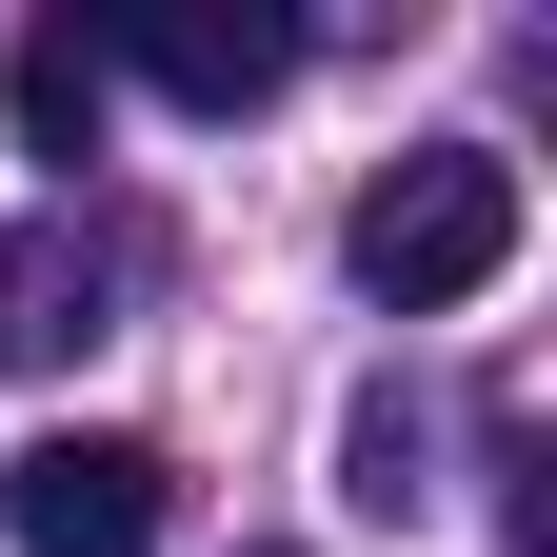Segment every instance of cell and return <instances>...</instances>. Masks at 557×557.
Instances as JSON below:
<instances>
[{
	"label": "cell",
	"mask_w": 557,
	"mask_h": 557,
	"mask_svg": "<svg viewBox=\"0 0 557 557\" xmlns=\"http://www.w3.org/2000/svg\"><path fill=\"white\" fill-rule=\"evenodd\" d=\"M338 259H359V299L458 319L478 278L518 259V160H498V139H418V160H379V180H359V220H338Z\"/></svg>",
	"instance_id": "6da1fadb"
},
{
	"label": "cell",
	"mask_w": 557,
	"mask_h": 557,
	"mask_svg": "<svg viewBox=\"0 0 557 557\" xmlns=\"http://www.w3.org/2000/svg\"><path fill=\"white\" fill-rule=\"evenodd\" d=\"M0 518H21V557H160L180 458L160 438H40L21 478H0Z\"/></svg>",
	"instance_id": "7a4b0ae2"
},
{
	"label": "cell",
	"mask_w": 557,
	"mask_h": 557,
	"mask_svg": "<svg viewBox=\"0 0 557 557\" xmlns=\"http://www.w3.org/2000/svg\"><path fill=\"white\" fill-rule=\"evenodd\" d=\"M100 60H139L160 100H199V120H259L278 81H299V21H220V0H160V21H120Z\"/></svg>",
	"instance_id": "3957f363"
},
{
	"label": "cell",
	"mask_w": 557,
	"mask_h": 557,
	"mask_svg": "<svg viewBox=\"0 0 557 557\" xmlns=\"http://www.w3.org/2000/svg\"><path fill=\"white\" fill-rule=\"evenodd\" d=\"M100 299H120V259L81 220H21V239H0V379H60L100 338Z\"/></svg>",
	"instance_id": "277c9868"
},
{
	"label": "cell",
	"mask_w": 557,
	"mask_h": 557,
	"mask_svg": "<svg viewBox=\"0 0 557 557\" xmlns=\"http://www.w3.org/2000/svg\"><path fill=\"white\" fill-rule=\"evenodd\" d=\"M100 81L120 60L81 21H21V60H0V100H21V160H100Z\"/></svg>",
	"instance_id": "5b68a950"
}]
</instances>
